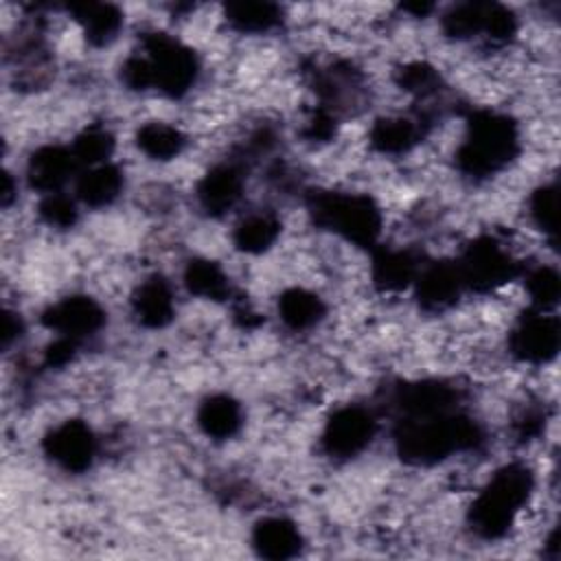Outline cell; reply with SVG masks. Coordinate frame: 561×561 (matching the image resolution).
<instances>
[{
    "label": "cell",
    "instance_id": "cell-1",
    "mask_svg": "<svg viewBox=\"0 0 561 561\" xmlns=\"http://www.w3.org/2000/svg\"><path fill=\"white\" fill-rule=\"evenodd\" d=\"M373 438V419L359 408L340 410L324 430L322 443L335 456H355Z\"/></svg>",
    "mask_w": 561,
    "mask_h": 561
},
{
    "label": "cell",
    "instance_id": "cell-2",
    "mask_svg": "<svg viewBox=\"0 0 561 561\" xmlns=\"http://www.w3.org/2000/svg\"><path fill=\"white\" fill-rule=\"evenodd\" d=\"M197 423L208 436L226 440L241 427L243 412L241 405L228 394H215L199 405Z\"/></svg>",
    "mask_w": 561,
    "mask_h": 561
}]
</instances>
